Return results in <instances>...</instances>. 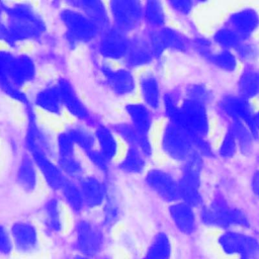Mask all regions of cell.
<instances>
[{
  "mask_svg": "<svg viewBox=\"0 0 259 259\" xmlns=\"http://www.w3.org/2000/svg\"><path fill=\"white\" fill-rule=\"evenodd\" d=\"M4 21L6 33L1 46L12 51L25 50L27 45L41 40L49 32V22L35 2H8Z\"/></svg>",
  "mask_w": 259,
  "mask_h": 259,
  "instance_id": "cell-1",
  "label": "cell"
},
{
  "mask_svg": "<svg viewBox=\"0 0 259 259\" xmlns=\"http://www.w3.org/2000/svg\"><path fill=\"white\" fill-rule=\"evenodd\" d=\"M56 16L62 28L63 41L71 51L82 46L91 47L101 31L83 12L65 2Z\"/></svg>",
  "mask_w": 259,
  "mask_h": 259,
  "instance_id": "cell-2",
  "label": "cell"
},
{
  "mask_svg": "<svg viewBox=\"0 0 259 259\" xmlns=\"http://www.w3.org/2000/svg\"><path fill=\"white\" fill-rule=\"evenodd\" d=\"M158 125L157 153L167 161L181 166L196 154L194 140L175 123L161 119Z\"/></svg>",
  "mask_w": 259,
  "mask_h": 259,
  "instance_id": "cell-3",
  "label": "cell"
},
{
  "mask_svg": "<svg viewBox=\"0 0 259 259\" xmlns=\"http://www.w3.org/2000/svg\"><path fill=\"white\" fill-rule=\"evenodd\" d=\"M93 68L101 86L122 102L137 98L138 73L122 64H113L94 58Z\"/></svg>",
  "mask_w": 259,
  "mask_h": 259,
  "instance_id": "cell-4",
  "label": "cell"
},
{
  "mask_svg": "<svg viewBox=\"0 0 259 259\" xmlns=\"http://www.w3.org/2000/svg\"><path fill=\"white\" fill-rule=\"evenodd\" d=\"M163 119L175 123L193 140L211 139L212 119L209 106L186 98L184 95L177 107Z\"/></svg>",
  "mask_w": 259,
  "mask_h": 259,
  "instance_id": "cell-5",
  "label": "cell"
},
{
  "mask_svg": "<svg viewBox=\"0 0 259 259\" xmlns=\"http://www.w3.org/2000/svg\"><path fill=\"white\" fill-rule=\"evenodd\" d=\"M24 118V131L22 138L23 151L30 156L46 154L56 158L55 155V133L50 130L40 119V115L32 106L21 107Z\"/></svg>",
  "mask_w": 259,
  "mask_h": 259,
  "instance_id": "cell-6",
  "label": "cell"
},
{
  "mask_svg": "<svg viewBox=\"0 0 259 259\" xmlns=\"http://www.w3.org/2000/svg\"><path fill=\"white\" fill-rule=\"evenodd\" d=\"M55 82L65 114L70 120L84 123L92 128L102 121V118L85 102L74 82L69 77L60 75L55 78Z\"/></svg>",
  "mask_w": 259,
  "mask_h": 259,
  "instance_id": "cell-7",
  "label": "cell"
},
{
  "mask_svg": "<svg viewBox=\"0 0 259 259\" xmlns=\"http://www.w3.org/2000/svg\"><path fill=\"white\" fill-rule=\"evenodd\" d=\"M201 222L209 227L229 229L232 227L248 228L249 219L244 210L232 205L223 194H215L211 200L201 206Z\"/></svg>",
  "mask_w": 259,
  "mask_h": 259,
  "instance_id": "cell-8",
  "label": "cell"
},
{
  "mask_svg": "<svg viewBox=\"0 0 259 259\" xmlns=\"http://www.w3.org/2000/svg\"><path fill=\"white\" fill-rule=\"evenodd\" d=\"M205 162L206 160L196 153L187 162L179 166L178 184L180 200L194 208L201 206L203 202L201 185Z\"/></svg>",
  "mask_w": 259,
  "mask_h": 259,
  "instance_id": "cell-9",
  "label": "cell"
},
{
  "mask_svg": "<svg viewBox=\"0 0 259 259\" xmlns=\"http://www.w3.org/2000/svg\"><path fill=\"white\" fill-rule=\"evenodd\" d=\"M131 35L110 25L100 31L97 39L89 47L92 57L113 63L122 64L128 50Z\"/></svg>",
  "mask_w": 259,
  "mask_h": 259,
  "instance_id": "cell-10",
  "label": "cell"
},
{
  "mask_svg": "<svg viewBox=\"0 0 259 259\" xmlns=\"http://www.w3.org/2000/svg\"><path fill=\"white\" fill-rule=\"evenodd\" d=\"M148 31L157 62L165 60L167 53L188 54L191 52V36L176 24L169 23L161 29Z\"/></svg>",
  "mask_w": 259,
  "mask_h": 259,
  "instance_id": "cell-11",
  "label": "cell"
},
{
  "mask_svg": "<svg viewBox=\"0 0 259 259\" xmlns=\"http://www.w3.org/2000/svg\"><path fill=\"white\" fill-rule=\"evenodd\" d=\"M74 223V246L78 254L91 258L98 257L105 244V230L99 223L78 217Z\"/></svg>",
  "mask_w": 259,
  "mask_h": 259,
  "instance_id": "cell-12",
  "label": "cell"
},
{
  "mask_svg": "<svg viewBox=\"0 0 259 259\" xmlns=\"http://www.w3.org/2000/svg\"><path fill=\"white\" fill-rule=\"evenodd\" d=\"M214 112L224 124L230 121H243L253 132V116L256 102L234 92H227L215 99Z\"/></svg>",
  "mask_w": 259,
  "mask_h": 259,
  "instance_id": "cell-13",
  "label": "cell"
},
{
  "mask_svg": "<svg viewBox=\"0 0 259 259\" xmlns=\"http://www.w3.org/2000/svg\"><path fill=\"white\" fill-rule=\"evenodd\" d=\"M107 6L111 25L132 35L144 28V1L140 0H109Z\"/></svg>",
  "mask_w": 259,
  "mask_h": 259,
  "instance_id": "cell-14",
  "label": "cell"
},
{
  "mask_svg": "<svg viewBox=\"0 0 259 259\" xmlns=\"http://www.w3.org/2000/svg\"><path fill=\"white\" fill-rule=\"evenodd\" d=\"M145 185L161 200L170 203L180 200L178 175L161 165H150L143 175Z\"/></svg>",
  "mask_w": 259,
  "mask_h": 259,
  "instance_id": "cell-15",
  "label": "cell"
},
{
  "mask_svg": "<svg viewBox=\"0 0 259 259\" xmlns=\"http://www.w3.org/2000/svg\"><path fill=\"white\" fill-rule=\"evenodd\" d=\"M31 89L30 102L39 115L54 120L63 119L66 114L55 79L36 84Z\"/></svg>",
  "mask_w": 259,
  "mask_h": 259,
  "instance_id": "cell-16",
  "label": "cell"
},
{
  "mask_svg": "<svg viewBox=\"0 0 259 259\" xmlns=\"http://www.w3.org/2000/svg\"><path fill=\"white\" fill-rule=\"evenodd\" d=\"M223 22L242 40L259 38V6L256 4L245 3L231 9Z\"/></svg>",
  "mask_w": 259,
  "mask_h": 259,
  "instance_id": "cell-17",
  "label": "cell"
},
{
  "mask_svg": "<svg viewBox=\"0 0 259 259\" xmlns=\"http://www.w3.org/2000/svg\"><path fill=\"white\" fill-rule=\"evenodd\" d=\"M156 62L157 58L149 31L143 28L142 30L132 34L130 37L127 54L122 65L138 73L152 68Z\"/></svg>",
  "mask_w": 259,
  "mask_h": 259,
  "instance_id": "cell-18",
  "label": "cell"
},
{
  "mask_svg": "<svg viewBox=\"0 0 259 259\" xmlns=\"http://www.w3.org/2000/svg\"><path fill=\"white\" fill-rule=\"evenodd\" d=\"M38 77L39 67L36 58L27 50L15 51L9 72L10 82L16 87L27 90L37 84Z\"/></svg>",
  "mask_w": 259,
  "mask_h": 259,
  "instance_id": "cell-19",
  "label": "cell"
},
{
  "mask_svg": "<svg viewBox=\"0 0 259 259\" xmlns=\"http://www.w3.org/2000/svg\"><path fill=\"white\" fill-rule=\"evenodd\" d=\"M164 92L160 73L153 68L138 72L137 98L159 115L161 114Z\"/></svg>",
  "mask_w": 259,
  "mask_h": 259,
  "instance_id": "cell-20",
  "label": "cell"
},
{
  "mask_svg": "<svg viewBox=\"0 0 259 259\" xmlns=\"http://www.w3.org/2000/svg\"><path fill=\"white\" fill-rule=\"evenodd\" d=\"M121 112L135 130L147 136H154L161 116L138 98L122 102Z\"/></svg>",
  "mask_w": 259,
  "mask_h": 259,
  "instance_id": "cell-21",
  "label": "cell"
},
{
  "mask_svg": "<svg viewBox=\"0 0 259 259\" xmlns=\"http://www.w3.org/2000/svg\"><path fill=\"white\" fill-rule=\"evenodd\" d=\"M86 210L100 209L107 199L111 188L110 179L89 171L79 181Z\"/></svg>",
  "mask_w": 259,
  "mask_h": 259,
  "instance_id": "cell-22",
  "label": "cell"
},
{
  "mask_svg": "<svg viewBox=\"0 0 259 259\" xmlns=\"http://www.w3.org/2000/svg\"><path fill=\"white\" fill-rule=\"evenodd\" d=\"M14 52L0 45V92L21 108L30 103V95L29 91L16 87L10 82L9 72Z\"/></svg>",
  "mask_w": 259,
  "mask_h": 259,
  "instance_id": "cell-23",
  "label": "cell"
},
{
  "mask_svg": "<svg viewBox=\"0 0 259 259\" xmlns=\"http://www.w3.org/2000/svg\"><path fill=\"white\" fill-rule=\"evenodd\" d=\"M218 241L228 254H237L240 259H259V243L252 236L229 230L223 233Z\"/></svg>",
  "mask_w": 259,
  "mask_h": 259,
  "instance_id": "cell-24",
  "label": "cell"
},
{
  "mask_svg": "<svg viewBox=\"0 0 259 259\" xmlns=\"http://www.w3.org/2000/svg\"><path fill=\"white\" fill-rule=\"evenodd\" d=\"M13 250L28 254L35 251L39 245V232L37 226L27 220H19L8 228Z\"/></svg>",
  "mask_w": 259,
  "mask_h": 259,
  "instance_id": "cell-25",
  "label": "cell"
},
{
  "mask_svg": "<svg viewBox=\"0 0 259 259\" xmlns=\"http://www.w3.org/2000/svg\"><path fill=\"white\" fill-rule=\"evenodd\" d=\"M14 181L19 189L26 194L36 192L41 184L37 167L31 156L25 151H22L17 159L14 169Z\"/></svg>",
  "mask_w": 259,
  "mask_h": 259,
  "instance_id": "cell-26",
  "label": "cell"
},
{
  "mask_svg": "<svg viewBox=\"0 0 259 259\" xmlns=\"http://www.w3.org/2000/svg\"><path fill=\"white\" fill-rule=\"evenodd\" d=\"M31 158L37 167L41 183L51 193L58 194L67 178L59 167L56 158L46 154L32 155Z\"/></svg>",
  "mask_w": 259,
  "mask_h": 259,
  "instance_id": "cell-27",
  "label": "cell"
},
{
  "mask_svg": "<svg viewBox=\"0 0 259 259\" xmlns=\"http://www.w3.org/2000/svg\"><path fill=\"white\" fill-rule=\"evenodd\" d=\"M64 204L59 194L51 193L40 207V222L46 233L59 235L64 230Z\"/></svg>",
  "mask_w": 259,
  "mask_h": 259,
  "instance_id": "cell-28",
  "label": "cell"
},
{
  "mask_svg": "<svg viewBox=\"0 0 259 259\" xmlns=\"http://www.w3.org/2000/svg\"><path fill=\"white\" fill-rule=\"evenodd\" d=\"M96 149L113 164L120 156L123 146L113 131L110 122L101 121L93 127Z\"/></svg>",
  "mask_w": 259,
  "mask_h": 259,
  "instance_id": "cell-29",
  "label": "cell"
},
{
  "mask_svg": "<svg viewBox=\"0 0 259 259\" xmlns=\"http://www.w3.org/2000/svg\"><path fill=\"white\" fill-rule=\"evenodd\" d=\"M150 163L137 147L126 146L114 163V170L126 176H143Z\"/></svg>",
  "mask_w": 259,
  "mask_h": 259,
  "instance_id": "cell-30",
  "label": "cell"
},
{
  "mask_svg": "<svg viewBox=\"0 0 259 259\" xmlns=\"http://www.w3.org/2000/svg\"><path fill=\"white\" fill-rule=\"evenodd\" d=\"M235 92L253 102L259 101V65H242L237 73Z\"/></svg>",
  "mask_w": 259,
  "mask_h": 259,
  "instance_id": "cell-31",
  "label": "cell"
},
{
  "mask_svg": "<svg viewBox=\"0 0 259 259\" xmlns=\"http://www.w3.org/2000/svg\"><path fill=\"white\" fill-rule=\"evenodd\" d=\"M65 3L83 12L91 21H93L99 27L100 30H103L111 25L107 1L69 0L65 1Z\"/></svg>",
  "mask_w": 259,
  "mask_h": 259,
  "instance_id": "cell-32",
  "label": "cell"
},
{
  "mask_svg": "<svg viewBox=\"0 0 259 259\" xmlns=\"http://www.w3.org/2000/svg\"><path fill=\"white\" fill-rule=\"evenodd\" d=\"M170 220L175 228L184 235H191L196 230V215L194 207L182 200L170 203L168 206Z\"/></svg>",
  "mask_w": 259,
  "mask_h": 259,
  "instance_id": "cell-33",
  "label": "cell"
},
{
  "mask_svg": "<svg viewBox=\"0 0 259 259\" xmlns=\"http://www.w3.org/2000/svg\"><path fill=\"white\" fill-rule=\"evenodd\" d=\"M170 15L164 1L147 0L144 1L143 23L148 30H158L170 23Z\"/></svg>",
  "mask_w": 259,
  "mask_h": 259,
  "instance_id": "cell-34",
  "label": "cell"
},
{
  "mask_svg": "<svg viewBox=\"0 0 259 259\" xmlns=\"http://www.w3.org/2000/svg\"><path fill=\"white\" fill-rule=\"evenodd\" d=\"M62 128L70 136L78 151L84 155L96 148L93 128L77 121H66Z\"/></svg>",
  "mask_w": 259,
  "mask_h": 259,
  "instance_id": "cell-35",
  "label": "cell"
},
{
  "mask_svg": "<svg viewBox=\"0 0 259 259\" xmlns=\"http://www.w3.org/2000/svg\"><path fill=\"white\" fill-rule=\"evenodd\" d=\"M58 194L65 208H67L76 218L81 217L86 211L83 195L78 181L67 179Z\"/></svg>",
  "mask_w": 259,
  "mask_h": 259,
  "instance_id": "cell-36",
  "label": "cell"
},
{
  "mask_svg": "<svg viewBox=\"0 0 259 259\" xmlns=\"http://www.w3.org/2000/svg\"><path fill=\"white\" fill-rule=\"evenodd\" d=\"M224 125L225 128L229 130L234 135L240 155L249 157L254 154L258 142L248 124L243 121H230Z\"/></svg>",
  "mask_w": 259,
  "mask_h": 259,
  "instance_id": "cell-37",
  "label": "cell"
},
{
  "mask_svg": "<svg viewBox=\"0 0 259 259\" xmlns=\"http://www.w3.org/2000/svg\"><path fill=\"white\" fill-rule=\"evenodd\" d=\"M56 161L67 179L79 181L89 172V167L81 153L65 157H56Z\"/></svg>",
  "mask_w": 259,
  "mask_h": 259,
  "instance_id": "cell-38",
  "label": "cell"
},
{
  "mask_svg": "<svg viewBox=\"0 0 259 259\" xmlns=\"http://www.w3.org/2000/svg\"><path fill=\"white\" fill-rule=\"evenodd\" d=\"M100 210H101V218H100L99 224L102 226V228L105 231H109L110 229L114 228L121 218L122 208H121L120 199L116 194V192H114L112 185H111L109 194L107 196V199L104 202L103 206L100 208Z\"/></svg>",
  "mask_w": 259,
  "mask_h": 259,
  "instance_id": "cell-39",
  "label": "cell"
},
{
  "mask_svg": "<svg viewBox=\"0 0 259 259\" xmlns=\"http://www.w3.org/2000/svg\"><path fill=\"white\" fill-rule=\"evenodd\" d=\"M205 62L217 70L227 74H237L241 68L235 52L231 50L217 48Z\"/></svg>",
  "mask_w": 259,
  "mask_h": 259,
  "instance_id": "cell-40",
  "label": "cell"
},
{
  "mask_svg": "<svg viewBox=\"0 0 259 259\" xmlns=\"http://www.w3.org/2000/svg\"><path fill=\"white\" fill-rule=\"evenodd\" d=\"M165 3L170 15V19L172 18L175 21L174 24L178 25L181 22L193 17L195 9L203 2L196 0H170L166 1Z\"/></svg>",
  "mask_w": 259,
  "mask_h": 259,
  "instance_id": "cell-41",
  "label": "cell"
},
{
  "mask_svg": "<svg viewBox=\"0 0 259 259\" xmlns=\"http://www.w3.org/2000/svg\"><path fill=\"white\" fill-rule=\"evenodd\" d=\"M209 36L218 49L235 51L242 41V38L224 22L214 27Z\"/></svg>",
  "mask_w": 259,
  "mask_h": 259,
  "instance_id": "cell-42",
  "label": "cell"
},
{
  "mask_svg": "<svg viewBox=\"0 0 259 259\" xmlns=\"http://www.w3.org/2000/svg\"><path fill=\"white\" fill-rule=\"evenodd\" d=\"M82 156L84 157L89 170L105 178L111 179L114 171V164L110 162L104 155H102L96 148Z\"/></svg>",
  "mask_w": 259,
  "mask_h": 259,
  "instance_id": "cell-43",
  "label": "cell"
},
{
  "mask_svg": "<svg viewBox=\"0 0 259 259\" xmlns=\"http://www.w3.org/2000/svg\"><path fill=\"white\" fill-rule=\"evenodd\" d=\"M183 95L186 98L200 102L207 106H211L215 102V96L211 88L204 83L191 82L182 87Z\"/></svg>",
  "mask_w": 259,
  "mask_h": 259,
  "instance_id": "cell-44",
  "label": "cell"
},
{
  "mask_svg": "<svg viewBox=\"0 0 259 259\" xmlns=\"http://www.w3.org/2000/svg\"><path fill=\"white\" fill-rule=\"evenodd\" d=\"M215 145V156L218 159L228 162L235 159L239 154V148L234 135L227 128H224Z\"/></svg>",
  "mask_w": 259,
  "mask_h": 259,
  "instance_id": "cell-45",
  "label": "cell"
},
{
  "mask_svg": "<svg viewBox=\"0 0 259 259\" xmlns=\"http://www.w3.org/2000/svg\"><path fill=\"white\" fill-rule=\"evenodd\" d=\"M171 241L165 232H158L151 241L145 259H169L171 256Z\"/></svg>",
  "mask_w": 259,
  "mask_h": 259,
  "instance_id": "cell-46",
  "label": "cell"
},
{
  "mask_svg": "<svg viewBox=\"0 0 259 259\" xmlns=\"http://www.w3.org/2000/svg\"><path fill=\"white\" fill-rule=\"evenodd\" d=\"M110 124L123 147H126V146L137 147L143 135L138 133L135 130V127L126 119H124L123 117L119 119H115L112 122H110Z\"/></svg>",
  "mask_w": 259,
  "mask_h": 259,
  "instance_id": "cell-47",
  "label": "cell"
},
{
  "mask_svg": "<svg viewBox=\"0 0 259 259\" xmlns=\"http://www.w3.org/2000/svg\"><path fill=\"white\" fill-rule=\"evenodd\" d=\"M234 52L241 66L259 65V38L242 40Z\"/></svg>",
  "mask_w": 259,
  "mask_h": 259,
  "instance_id": "cell-48",
  "label": "cell"
},
{
  "mask_svg": "<svg viewBox=\"0 0 259 259\" xmlns=\"http://www.w3.org/2000/svg\"><path fill=\"white\" fill-rule=\"evenodd\" d=\"M215 49L217 47L213 45L209 35L199 32L191 36V52L203 61H206Z\"/></svg>",
  "mask_w": 259,
  "mask_h": 259,
  "instance_id": "cell-49",
  "label": "cell"
},
{
  "mask_svg": "<svg viewBox=\"0 0 259 259\" xmlns=\"http://www.w3.org/2000/svg\"><path fill=\"white\" fill-rule=\"evenodd\" d=\"M80 153L74 142L64 128H60L55 133V155L56 157H65Z\"/></svg>",
  "mask_w": 259,
  "mask_h": 259,
  "instance_id": "cell-50",
  "label": "cell"
},
{
  "mask_svg": "<svg viewBox=\"0 0 259 259\" xmlns=\"http://www.w3.org/2000/svg\"><path fill=\"white\" fill-rule=\"evenodd\" d=\"M13 251V245L9 229L0 224V254L9 255Z\"/></svg>",
  "mask_w": 259,
  "mask_h": 259,
  "instance_id": "cell-51",
  "label": "cell"
},
{
  "mask_svg": "<svg viewBox=\"0 0 259 259\" xmlns=\"http://www.w3.org/2000/svg\"><path fill=\"white\" fill-rule=\"evenodd\" d=\"M250 187L253 195L259 200V168H256L251 174Z\"/></svg>",
  "mask_w": 259,
  "mask_h": 259,
  "instance_id": "cell-52",
  "label": "cell"
},
{
  "mask_svg": "<svg viewBox=\"0 0 259 259\" xmlns=\"http://www.w3.org/2000/svg\"><path fill=\"white\" fill-rule=\"evenodd\" d=\"M253 134L259 144V103L256 104V108L253 116Z\"/></svg>",
  "mask_w": 259,
  "mask_h": 259,
  "instance_id": "cell-53",
  "label": "cell"
},
{
  "mask_svg": "<svg viewBox=\"0 0 259 259\" xmlns=\"http://www.w3.org/2000/svg\"><path fill=\"white\" fill-rule=\"evenodd\" d=\"M7 7H8V1L0 0V19H4L5 15H6Z\"/></svg>",
  "mask_w": 259,
  "mask_h": 259,
  "instance_id": "cell-54",
  "label": "cell"
},
{
  "mask_svg": "<svg viewBox=\"0 0 259 259\" xmlns=\"http://www.w3.org/2000/svg\"><path fill=\"white\" fill-rule=\"evenodd\" d=\"M72 259H93V258H91V257H88V256H85V255H82V254H75L73 257H72Z\"/></svg>",
  "mask_w": 259,
  "mask_h": 259,
  "instance_id": "cell-55",
  "label": "cell"
},
{
  "mask_svg": "<svg viewBox=\"0 0 259 259\" xmlns=\"http://www.w3.org/2000/svg\"><path fill=\"white\" fill-rule=\"evenodd\" d=\"M97 259H112L109 255H99Z\"/></svg>",
  "mask_w": 259,
  "mask_h": 259,
  "instance_id": "cell-56",
  "label": "cell"
},
{
  "mask_svg": "<svg viewBox=\"0 0 259 259\" xmlns=\"http://www.w3.org/2000/svg\"><path fill=\"white\" fill-rule=\"evenodd\" d=\"M2 21H3V19H0V28H1V25H2Z\"/></svg>",
  "mask_w": 259,
  "mask_h": 259,
  "instance_id": "cell-57",
  "label": "cell"
}]
</instances>
